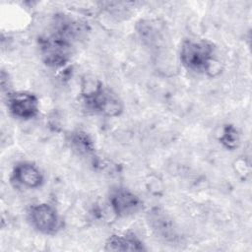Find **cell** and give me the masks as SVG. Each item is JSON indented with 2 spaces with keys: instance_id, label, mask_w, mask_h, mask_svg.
Instances as JSON below:
<instances>
[{
  "instance_id": "1",
  "label": "cell",
  "mask_w": 252,
  "mask_h": 252,
  "mask_svg": "<svg viewBox=\"0 0 252 252\" xmlns=\"http://www.w3.org/2000/svg\"><path fill=\"white\" fill-rule=\"evenodd\" d=\"M77 22L60 17L54 24L50 33L39 40V49L45 64L61 67L67 63L72 53V43L82 33Z\"/></svg>"
},
{
  "instance_id": "2",
  "label": "cell",
  "mask_w": 252,
  "mask_h": 252,
  "mask_svg": "<svg viewBox=\"0 0 252 252\" xmlns=\"http://www.w3.org/2000/svg\"><path fill=\"white\" fill-rule=\"evenodd\" d=\"M214 57V45L208 40H186L180 49L182 64L192 71H207Z\"/></svg>"
},
{
  "instance_id": "3",
  "label": "cell",
  "mask_w": 252,
  "mask_h": 252,
  "mask_svg": "<svg viewBox=\"0 0 252 252\" xmlns=\"http://www.w3.org/2000/svg\"><path fill=\"white\" fill-rule=\"evenodd\" d=\"M83 95L87 106L99 114L115 117L123 110L122 101L116 94L102 87L100 84L91 89Z\"/></svg>"
},
{
  "instance_id": "4",
  "label": "cell",
  "mask_w": 252,
  "mask_h": 252,
  "mask_svg": "<svg viewBox=\"0 0 252 252\" xmlns=\"http://www.w3.org/2000/svg\"><path fill=\"white\" fill-rule=\"evenodd\" d=\"M29 220L36 230L44 234H55L62 228V220L57 211L46 203L32 206Z\"/></svg>"
},
{
  "instance_id": "5",
  "label": "cell",
  "mask_w": 252,
  "mask_h": 252,
  "mask_svg": "<svg viewBox=\"0 0 252 252\" xmlns=\"http://www.w3.org/2000/svg\"><path fill=\"white\" fill-rule=\"evenodd\" d=\"M7 105L10 112L20 119L33 118L39 110L37 97L27 92H18L8 95Z\"/></svg>"
},
{
  "instance_id": "6",
  "label": "cell",
  "mask_w": 252,
  "mask_h": 252,
  "mask_svg": "<svg viewBox=\"0 0 252 252\" xmlns=\"http://www.w3.org/2000/svg\"><path fill=\"white\" fill-rule=\"evenodd\" d=\"M112 211L118 217H128L135 214L141 207L140 198L125 188L114 189L109 197Z\"/></svg>"
},
{
  "instance_id": "7",
  "label": "cell",
  "mask_w": 252,
  "mask_h": 252,
  "mask_svg": "<svg viewBox=\"0 0 252 252\" xmlns=\"http://www.w3.org/2000/svg\"><path fill=\"white\" fill-rule=\"evenodd\" d=\"M13 180L28 188H37L43 182V176L38 167L31 162H20L13 170Z\"/></svg>"
},
{
  "instance_id": "8",
  "label": "cell",
  "mask_w": 252,
  "mask_h": 252,
  "mask_svg": "<svg viewBox=\"0 0 252 252\" xmlns=\"http://www.w3.org/2000/svg\"><path fill=\"white\" fill-rule=\"evenodd\" d=\"M107 251H143V242L133 233L113 234L105 242Z\"/></svg>"
},
{
  "instance_id": "9",
  "label": "cell",
  "mask_w": 252,
  "mask_h": 252,
  "mask_svg": "<svg viewBox=\"0 0 252 252\" xmlns=\"http://www.w3.org/2000/svg\"><path fill=\"white\" fill-rule=\"evenodd\" d=\"M69 142L72 149L79 154L89 155L94 151L93 142L85 132L77 131L72 133Z\"/></svg>"
},
{
  "instance_id": "10",
  "label": "cell",
  "mask_w": 252,
  "mask_h": 252,
  "mask_svg": "<svg viewBox=\"0 0 252 252\" xmlns=\"http://www.w3.org/2000/svg\"><path fill=\"white\" fill-rule=\"evenodd\" d=\"M220 142L228 149H233L236 147V144L238 142V135L236 130L231 127L227 126L223 130V133L220 137Z\"/></svg>"
}]
</instances>
